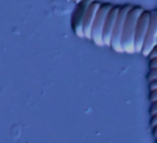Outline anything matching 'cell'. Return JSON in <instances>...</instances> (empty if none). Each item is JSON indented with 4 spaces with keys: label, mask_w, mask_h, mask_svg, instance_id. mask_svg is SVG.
<instances>
[{
    "label": "cell",
    "mask_w": 157,
    "mask_h": 143,
    "mask_svg": "<svg viewBox=\"0 0 157 143\" xmlns=\"http://www.w3.org/2000/svg\"><path fill=\"white\" fill-rule=\"evenodd\" d=\"M143 9L141 6H134L130 9L125 19L124 29L122 34V48L123 52L126 54H136L135 50V33H136V27L140 15L142 14Z\"/></svg>",
    "instance_id": "cell-1"
},
{
    "label": "cell",
    "mask_w": 157,
    "mask_h": 143,
    "mask_svg": "<svg viewBox=\"0 0 157 143\" xmlns=\"http://www.w3.org/2000/svg\"><path fill=\"white\" fill-rule=\"evenodd\" d=\"M132 8V4H126V6H121L120 11L118 13V16H117L116 25H114L113 31H112V36H111V41H110V47H112V49L117 52H123V48H122L123 29H124L126 16H127L128 12H129Z\"/></svg>",
    "instance_id": "cell-2"
},
{
    "label": "cell",
    "mask_w": 157,
    "mask_h": 143,
    "mask_svg": "<svg viewBox=\"0 0 157 143\" xmlns=\"http://www.w3.org/2000/svg\"><path fill=\"white\" fill-rule=\"evenodd\" d=\"M113 8V4L111 3H105L101 4L97 14L95 16L93 26H92V32H91V39L94 41V43L97 46H104L103 43V30L105 26V21L107 18L108 13Z\"/></svg>",
    "instance_id": "cell-3"
},
{
    "label": "cell",
    "mask_w": 157,
    "mask_h": 143,
    "mask_svg": "<svg viewBox=\"0 0 157 143\" xmlns=\"http://www.w3.org/2000/svg\"><path fill=\"white\" fill-rule=\"evenodd\" d=\"M157 45V11H152L150 16V23L147 27V36L144 39L141 54L144 57H149L150 54Z\"/></svg>",
    "instance_id": "cell-4"
},
{
    "label": "cell",
    "mask_w": 157,
    "mask_h": 143,
    "mask_svg": "<svg viewBox=\"0 0 157 143\" xmlns=\"http://www.w3.org/2000/svg\"><path fill=\"white\" fill-rule=\"evenodd\" d=\"M150 16H151V12L144 10L139 17L138 23H137L136 33H135V50L138 54H141V50H142L147 27H149Z\"/></svg>",
    "instance_id": "cell-5"
},
{
    "label": "cell",
    "mask_w": 157,
    "mask_h": 143,
    "mask_svg": "<svg viewBox=\"0 0 157 143\" xmlns=\"http://www.w3.org/2000/svg\"><path fill=\"white\" fill-rule=\"evenodd\" d=\"M121 6H114L110 10V12L108 13L107 18L105 21V26H104L103 30V43L104 46H110V41H111V36L112 31H113L114 25H116L117 16L118 13L120 11Z\"/></svg>",
    "instance_id": "cell-6"
},
{
    "label": "cell",
    "mask_w": 157,
    "mask_h": 143,
    "mask_svg": "<svg viewBox=\"0 0 157 143\" xmlns=\"http://www.w3.org/2000/svg\"><path fill=\"white\" fill-rule=\"evenodd\" d=\"M101 3L98 2H92L89 4L85 13L83 17V36L87 39H91V32H92V26H93L95 16L97 14Z\"/></svg>",
    "instance_id": "cell-7"
},
{
    "label": "cell",
    "mask_w": 157,
    "mask_h": 143,
    "mask_svg": "<svg viewBox=\"0 0 157 143\" xmlns=\"http://www.w3.org/2000/svg\"><path fill=\"white\" fill-rule=\"evenodd\" d=\"M154 79H157V67H154V69H151V72L149 74V80L152 81Z\"/></svg>",
    "instance_id": "cell-8"
},
{
    "label": "cell",
    "mask_w": 157,
    "mask_h": 143,
    "mask_svg": "<svg viewBox=\"0 0 157 143\" xmlns=\"http://www.w3.org/2000/svg\"><path fill=\"white\" fill-rule=\"evenodd\" d=\"M150 100H151V103L156 102L157 100V89L151 91V94H150Z\"/></svg>",
    "instance_id": "cell-9"
},
{
    "label": "cell",
    "mask_w": 157,
    "mask_h": 143,
    "mask_svg": "<svg viewBox=\"0 0 157 143\" xmlns=\"http://www.w3.org/2000/svg\"><path fill=\"white\" fill-rule=\"evenodd\" d=\"M151 115H153V114L157 113V100L151 103Z\"/></svg>",
    "instance_id": "cell-10"
},
{
    "label": "cell",
    "mask_w": 157,
    "mask_h": 143,
    "mask_svg": "<svg viewBox=\"0 0 157 143\" xmlns=\"http://www.w3.org/2000/svg\"><path fill=\"white\" fill-rule=\"evenodd\" d=\"M150 89H151V91L157 89V79H154V80L150 81Z\"/></svg>",
    "instance_id": "cell-11"
},
{
    "label": "cell",
    "mask_w": 157,
    "mask_h": 143,
    "mask_svg": "<svg viewBox=\"0 0 157 143\" xmlns=\"http://www.w3.org/2000/svg\"><path fill=\"white\" fill-rule=\"evenodd\" d=\"M155 125H157V113L153 114V115L151 116V126L154 127Z\"/></svg>",
    "instance_id": "cell-12"
},
{
    "label": "cell",
    "mask_w": 157,
    "mask_h": 143,
    "mask_svg": "<svg viewBox=\"0 0 157 143\" xmlns=\"http://www.w3.org/2000/svg\"><path fill=\"white\" fill-rule=\"evenodd\" d=\"M150 67H151V69L157 67V58L150 59Z\"/></svg>",
    "instance_id": "cell-13"
},
{
    "label": "cell",
    "mask_w": 157,
    "mask_h": 143,
    "mask_svg": "<svg viewBox=\"0 0 157 143\" xmlns=\"http://www.w3.org/2000/svg\"><path fill=\"white\" fill-rule=\"evenodd\" d=\"M149 58L150 59H153V58H157V45H156V47L153 49V51L150 54V56H149Z\"/></svg>",
    "instance_id": "cell-14"
},
{
    "label": "cell",
    "mask_w": 157,
    "mask_h": 143,
    "mask_svg": "<svg viewBox=\"0 0 157 143\" xmlns=\"http://www.w3.org/2000/svg\"><path fill=\"white\" fill-rule=\"evenodd\" d=\"M153 128V135H154V137L157 138V125H155L154 127H152Z\"/></svg>",
    "instance_id": "cell-15"
},
{
    "label": "cell",
    "mask_w": 157,
    "mask_h": 143,
    "mask_svg": "<svg viewBox=\"0 0 157 143\" xmlns=\"http://www.w3.org/2000/svg\"><path fill=\"white\" fill-rule=\"evenodd\" d=\"M156 143H157V138H156Z\"/></svg>",
    "instance_id": "cell-16"
}]
</instances>
